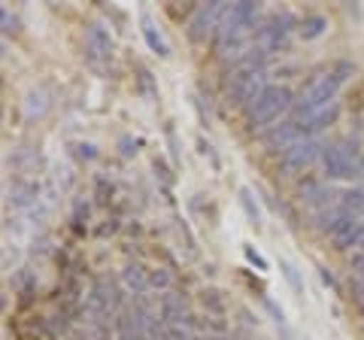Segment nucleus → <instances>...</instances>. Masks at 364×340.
Segmentation results:
<instances>
[{
	"instance_id": "c9c22d12",
	"label": "nucleus",
	"mask_w": 364,
	"mask_h": 340,
	"mask_svg": "<svg viewBox=\"0 0 364 340\" xmlns=\"http://www.w3.org/2000/svg\"><path fill=\"white\" fill-rule=\"evenodd\" d=\"M358 307H361V313H364V301H361V304H358Z\"/></svg>"
},
{
	"instance_id": "72a5a7b5",
	"label": "nucleus",
	"mask_w": 364,
	"mask_h": 340,
	"mask_svg": "<svg viewBox=\"0 0 364 340\" xmlns=\"http://www.w3.org/2000/svg\"><path fill=\"white\" fill-rule=\"evenodd\" d=\"M119 146H122V155H124V158H131V155L136 152V149H134V146H136V143H134L131 137H122V143H119Z\"/></svg>"
},
{
	"instance_id": "f3484780",
	"label": "nucleus",
	"mask_w": 364,
	"mask_h": 340,
	"mask_svg": "<svg viewBox=\"0 0 364 340\" xmlns=\"http://www.w3.org/2000/svg\"><path fill=\"white\" fill-rule=\"evenodd\" d=\"M343 213H349L352 219H361L364 216V188H349L340 195V203H337Z\"/></svg>"
},
{
	"instance_id": "39448f33",
	"label": "nucleus",
	"mask_w": 364,
	"mask_h": 340,
	"mask_svg": "<svg viewBox=\"0 0 364 340\" xmlns=\"http://www.w3.org/2000/svg\"><path fill=\"white\" fill-rule=\"evenodd\" d=\"M228 4H222V0H213V4H200L191 9L188 16V40L191 43H207V37H213L215 28H219V21L225 16Z\"/></svg>"
},
{
	"instance_id": "7ed1b4c3",
	"label": "nucleus",
	"mask_w": 364,
	"mask_h": 340,
	"mask_svg": "<svg viewBox=\"0 0 364 340\" xmlns=\"http://www.w3.org/2000/svg\"><path fill=\"white\" fill-rule=\"evenodd\" d=\"M270 83H267V70H258V67H249L246 61H237L228 73V83H225V97L231 107H249L252 100L264 92Z\"/></svg>"
},
{
	"instance_id": "9d476101",
	"label": "nucleus",
	"mask_w": 364,
	"mask_h": 340,
	"mask_svg": "<svg viewBox=\"0 0 364 340\" xmlns=\"http://www.w3.org/2000/svg\"><path fill=\"white\" fill-rule=\"evenodd\" d=\"M298 198L306 203V207H316L318 213L340 203V195L331 188L328 179H306V183L301 186V191H298Z\"/></svg>"
},
{
	"instance_id": "473e14b6",
	"label": "nucleus",
	"mask_w": 364,
	"mask_h": 340,
	"mask_svg": "<svg viewBox=\"0 0 364 340\" xmlns=\"http://www.w3.org/2000/svg\"><path fill=\"white\" fill-rule=\"evenodd\" d=\"M164 340H195V337H191L188 331H182V328H173V325H170L167 328V337Z\"/></svg>"
},
{
	"instance_id": "cd10ccee",
	"label": "nucleus",
	"mask_w": 364,
	"mask_h": 340,
	"mask_svg": "<svg viewBox=\"0 0 364 340\" xmlns=\"http://www.w3.org/2000/svg\"><path fill=\"white\" fill-rule=\"evenodd\" d=\"M95 186H97V201H100V203H107L109 195H112V186L107 183L104 176H97V179H95Z\"/></svg>"
},
{
	"instance_id": "ddd939ff",
	"label": "nucleus",
	"mask_w": 364,
	"mask_h": 340,
	"mask_svg": "<svg viewBox=\"0 0 364 340\" xmlns=\"http://www.w3.org/2000/svg\"><path fill=\"white\" fill-rule=\"evenodd\" d=\"M334 249H340V253H346V249H352V246H358L361 249V240H364V222L361 219H352V222H346L343 228H340L334 237Z\"/></svg>"
},
{
	"instance_id": "2f4dec72",
	"label": "nucleus",
	"mask_w": 364,
	"mask_h": 340,
	"mask_svg": "<svg viewBox=\"0 0 364 340\" xmlns=\"http://www.w3.org/2000/svg\"><path fill=\"white\" fill-rule=\"evenodd\" d=\"M76 155H79V158H85V161H95V158H97V149H95L91 143H79V146H76Z\"/></svg>"
},
{
	"instance_id": "f257e3e1",
	"label": "nucleus",
	"mask_w": 364,
	"mask_h": 340,
	"mask_svg": "<svg viewBox=\"0 0 364 340\" xmlns=\"http://www.w3.org/2000/svg\"><path fill=\"white\" fill-rule=\"evenodd\" d=\"M294 100H298V95H294L289 85H267L264 92H261V95L252 100V104L243 110V112H246V124H249L252 131H261V128L267 131L279 116L291 112Z\"/></svg>"
},
{
	"instance_id": "a878e982",
	"label": "nucleus",
	"mask_w": 364,
	"mask_h": 340,
	"mask_svg": "<svg viewBox=\"0 0 364 340\" xmlns=\"http://www.w3.org/2000/svg\"><path fill=\"white\" fill-rule=\"evenodd\" d=\"M73 222L79 228V222H88V201H73Z\"/></svg>"
},
{
	"instance_id": "aec40b11",
	"label": "nucleus",
	"mask_w": 364,
	"mask_h": 340,
	"mask_svg": "<svg viewBox=\"0 0 364 340\" xmlns=\"http://www.w3.org/2000/svg\"><path fill=\"white\" fill-rule=\"evenodd\" d=\"M170 286H173V277H170V270H164V267H152L149 270V289H155V292H170Z\"/></svg>"
},
{
	"instance_id": "a211bd4d",
	"label": "nucleus",
	"mask_w": 364,
	"mask_h": 340,
	"mask_svg": "<svg viewBox=\"0 0 364 340\" xmlns=\"http://www.w3.org/2000/svg\"><path fill=\"white\" fill-rule=\"evenodd\" d=\"M240 207L246 210V216L249 222L255 225V228H261V210H258V203H255V195H252V188H240Z\"/></svg>"
},
{
	"instance_id": "f03ea898",
	"label": "nucleus",
	"mask_w": 364,
	"mask_h": 340,
	"mask_svg": "<svg viewBox=\"0 0 364 340\" xmlns=\"http://www.w3.org/2000/svg\"><path fill=\"white\" fill-rule=\"evenodd\" d=\"M337 92H340V83L334 79L331 70H325V73H316L310 83H306V88L298 95V100H294V107L289 112V119L291 122H306V119H313L316 112H322L328 110L331 104H337Z\"/></svg>"
},
{
	"instance_id": "e433bc0d",
	"label": "nucleus",
	"mask_w": 364,
	"mask_h": 340,
	"mask_svg": "<svg viewBox=\"0 0 364 340\" xmlns=\"http://www.w3.org/2000/svg\"><path fill=\"white\" fill-rule=\"evenodd\" d=\"M361 249H364V240H361Z\"/></svg>"
},
{
	"instance_id": "20e7f679",
	"label": "nucleus",
	"mask_w": 364,
	"mask_h": 340,
	"mask_svg": "<svg viewBox=\"0 0 364 340\" xmlns=\"http://www.w3.org/2000/svg\"><path fill=\"white\" fill-rule=\"evenodd\" d=\"M298 25H301V21L294 18L291 13H273L267 21H261V25H258V31L252 33V40H255V46H261L270 55L286 52L291 31H298Z\"/></svg>"
},
{
	"instance_id": "bb28decb",
	"label": "nucleus",
	"mask_w": 364,
	"mask_h": 340,
	"mask_svg": "<svg viewBox=\"0 0 364 340\" xmlns=\"http://www.w3.org/2000/svg\"><path fill=\"white\" fill-rule=\"evenodd\" d=\"M318 277H322V282H325V286H331L334 292H340V282H337V277H334V270H331V267L318 265Z\"/></svg>"
},
{
	"instance_id": "6e6552de",
	"label": "nucleus",
	"mask_w": 364,
	"mask_h": 340,
	"mask_svg": "<svg viewBox=\"0 0 364 340\" xmlns=\"http://www.w3.org/2000/svg\"><path fill=\"white\" fill-rule=\"evenodd\" d=\"M85 58L91 67H97V70L112 58V37L104 25H97V21H91L85 28Z\"/></svg>"
},
{
	"instance_id": "412c9836",
	"label": "nucleus",
	"mask_w": 364,
	"mask_h": 340,
	"mask_svg": "<svg viewBox=\"0 0 364 340\" xmlns=\"http://www.w3.org/2000/svg\"><path fill=\"white\" fill-rule=\"evenodd\" d=\"M200 301H203V307H207L213 316H219V319L225 316V301L219 298V292H215V289H203L200 292Z\"/></svg>"
},
{
	"instance_id": "1a4fd4ad",
	"label": "nucleus",
	"mask_w": 364,
	"mask_h": 340,
	"mask_svg": "<svg viewBox=\"0 0 364 340\" xmlns=\"http://www.w3.org/2000/svg\"><path fill=\"white\" fill-rule=\"evenodd\" d=\"M322 170H325V179H355L358 161H352V158L340 149V143H325Z\"/></svg>"
},
{
	"instance_id": "7c9ffc66",
	"label": "nucleus",
	"mask_w": 364,
	"mask_h": 340,
	"mask_svg": "<svg viewBox=\"0 0 364 340\" xmlns=\"http://www.w3.org/2000/svg\"><path fill=\"white\" fill-rule=\"evenodd\" d=\"M152 164H155V174L161 176V183H164V186H170V183H173V174H170V170H167V164L161 161V158H155Z\"/></svg>"
},
{
	"instance_id": "4be33fe9",
	"label": "nucleus",
	"mask_w": 364,
	"mask_h": 340,
	"mask_svg": "<svg viewBox=\"0 0 364 340\" xmlns=\"http://www.w3.org/2000/svg\"><path fill=\"white\" fill-rule=\"evenodd\" d=\"M279 270H282V277L289 280V286L294 289V294H304V280L298 274V267H294L291 262H286V258H279Z\"/></svg>"
},
{
	"instance_id": "0eeeda50",
	"label": "nucleus",
	"mask_w": 364,
	"mask_h": 340,
	"mask_svg": "<svg viewBox=\"0 0 364 340\" xmlns=\"http://www.w3.org/2000/svg\"><path fill=\"white\" fill-rule=\"evenodd\" d=\"M301 140H304L301 124H298V122H291V119L279 122V124H270V128L261 134V146H264L267 152H277V155L289 152L291 146H294V143H301Z\"/></svg>"
},
{
	"instance_id": "9b49d317",
	"label": "nucleus",
	"mask_w": 364,
	"mask_h": 340,
	"mask_svg": "<svg viewBox=\"0 0 364 340\" xmlns=\"http://www.w3.org/2000/svg\"><path fill=\"white\" fill-rule=\"evenodd\" d=\"M122 282H124V289L131 292V298H143V294L149 292V270L140 262H128L122 270Z\"/></svg>"
},
{
	"instance_id": "b1692460",
	"label": "nucleus",
	"mask_w": 364,
	"mask_h": 340,
	"mask_svg": "<svg viewBox=\"0 0 364 340\" xmlns=\"http://www.w3.org/2000/svg\"><path fill=\"white\" fill-rule=\"evenodd\" d=\"M331 73H334L337 83L343 85V83H349V76H355V64H352V61H337L331 67Z\"/></svg>"
},
{
	"instance_id": "4468645a",
	"label": "nucleus",
	"mask_w": 364,
	"mask_h": 340,
	"mask_svg": "<svg viewBox=\"0 0 364 340\" xmlns=\"http://www.w3.org/2000/svg\"><path fill=\"white\" fill-rule=\"evenodd\" d=\"M140 31H143V40L149 43V49L158 55V58H170V46H167V40L161 37V31L155 28V21L149 16H143L140 18Z\"/></svg>"
},
{
	"instance_id": "423d86ee",
	"label": "nucleus",
	"mask_w": 364,
	"mask_h": 340,
	"mask_svg": "<svg viewBox=\"0 0 364 340\" xmlns=\"http://www.w3.org/2000/svg\"><path fill=\"white\" fill-rule=\"evenodd\" d=\"M322 152H325V143L322 140H313V137H304L301 143H294L289 152L279 155V167L286 174H301L310 164L322 161Z\"/></svg>"
},
{
	"instance_id": "2eb2a0df",
	"label": "nucleus",
	"mask_w": 364,
	"mask_h": 340,
	"mask_svg": "<svg viewBox=\"0 0 364 340\" xmlns=\"http://www.w3.org/2000/svg\"><path fill=\"white\" fill-rule=\"evenodd\" d=\"M40 195V186L33 183V179H16L13 188H9V201L16 203V207H28V203H33Z\"/></svg>"
},
{
	"instance_id": "5701e85b",
	"label": "nucleus",
	"mask_w": 364,
	"mask_h": 340,
	"mask_svg": "<svg viewBox=\"0 0 364 340\" xmlns=\"http://www.w3.org/2000/svg\"><path fill=\"white\" fill-rule=\"evenodd\" d=\"M136 73H140V76H136V83H140V88H143V92H146V97H158V88H155V83H152V73L149 70H146V67H136Z\"/></svg>"
},
{
	"instance_id": "6ab92c4d",
	"label": "nucleus",
	"mask_w": 364,
	"mask_h": 340,
	"mask_svg": "<svg viewBox=\"0 0 364 340\" xmlns=\"http://www.w3.org/2000/svg\"><path fill=\"white\" fill-rule=\"evenodd\" d=\"M25 110L31 119H40L46 110H49V97H46V92H31L28 100H25Z\"/></svg>"
},
{
	"instance_id": "f704fd0d",
	"label": "nucleus",
	"mask_w": 364,
	"mask_h": 340,
	"mask_svg": "<svg viewBox=\"0 0 364 340\" xmlns=\"http://www.w3.org/2000/svg\"><path fill=\"white\" fill-rule=\"evenodd\" d=\"M358 176L364 179V152H361V158H358Z\"/></svg>"
},
{
	"instance_id": "393cba45",
	"label": "nucleus",
	"mask_w": 364,
	"mask_h": 340,
	"mask_svg": "<svg viewBox=\"0 0 364 340\" xmlns=\"http://www.w3.org/2000/svg\"><path fill=\"white\" fill-rule=\"evenodd\" d=\"M0 21H4V33H6V37H16V33H18V18L9 13L6 6L0 9Z\"/></svg>"
},
{
	"instance_id": "f8f14e48",
	"label": "nucleus",
	"mask_w": 364,
	"mask_h": 340,
	"mask_svg": "<svg viewBox=\"0 0 364 340\" xmlns=\"http://www.w3.org/2000/svg\"><path fill=\"white\" fill-rule=\"evenodd\" d=\"M337 116H340V104H331L328 110L316 112L313 119L301 122V134H304V137H313V140H316V134H322L325 128H331V124L337 122Z\"/></svg>"
},
{
	"instance_id": "c85d7f7f",
	"label": "nucleus",
	"mask_w": 364,
	"mask_h": 340,
	"mask_svg": "<svg viewBox=\"0 0 364 340\" xmlns=\"http://www.w3.org/2000/svg\"><path fill=\"white\" fill-rule=\"evenodd\" d=\"M243 255H246V258H249V262H252V265H258V270H267V267H270V265H267L264 258H261V255H258V253H255V249L249 246V243L243 246Z\"/></svg>"
},
{
	"instance_id": "c756f323",
	"label": "nucleus",
	"mask_w": 364,
	"mask_h": 340,
	"mask_svg": "<svg viewBox=\"0 0 364 340\" xmlns=\"http://www.w3.org/2000/svg\"><path fill=\"white\" fill-rule=\"evenodd\" d=\"M198 152H200V155H210L213 167H219V155H215V149H213V146H210L207 140H203V137H198Z\"/></svg>"
},
{
	"instance_id": "dca6fc26",
	"label": "nucleus",
	"mask_w": 364,
	"mask_h": 340,
	"mask_svg": "<svg viewBox=\"0 0 364 340\" xmlns=\"http://www.w3.org/2000/svg\"><path fill=\"white\" fill-rule=\"evenodd\" d=\"M325 31H328V18L318 16V13H313V16H304V18H301L298 37H301V40H316V37H322Z\"/></svg>"
}]
</instances>
